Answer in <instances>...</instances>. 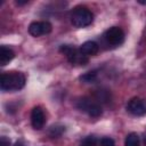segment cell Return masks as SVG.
Segmentation results:
<instances>
[{"mask_svg":"<svg viewBox=\"0 0 146 146\" xmlns=\"http://www.w3.org/2000/svg\"><path fill=\"white\" fill-rule=\"evenodd\" d=\"M76 107L82 111V112H86L89 116H92V117H98L102 115L103 111H102V107L98 103L96 102H92L90 100L89 98H81L76 102Z\"/></svg>","mask_w":146,"mask_h":146,"instance_id":"4","label":"cell"},{"mask_svg":"<svg viewBox=\"0 0 146 146\" xmlns=\"http://www.w3.org/2000/svg\"><path fill=\"white\" fill-rule=\"evenodd\" d=\"M104 36H105V40L110 44H113V46H119V44H121L124 41V32L119 26L110 27L105 32Z\"/></svg>","mask_w":146,"mask_h":146,"instance_id":"6","label":"cell"},{"mask_svg":"<svg viewBox=\"0 0 146 146\" xmlns=\"http://www.w3.org/2000/svg\"><path fill=\"white\" fill-rule=\"evenodd\" d=\"M97 78V72L96 71H91V72H87L84 73L83 75L80 76V80L86 82V83H89V82H94Z\"/></svg>","mask_w":146,"mask_h":146,"instance_id":"12","label":"cell"},{"mask_svg":"<svg viewBox=\"0 0 146 146\" xmlns=\"http://www.w3.org/2000/svg\"><path fill=\"white\" fill-rule=\"evenodd\" d=\"M127 110L129 113L136 116H141L146 114V100L139 97L131 98L127 104Z\"/></svg>","mask_w":146,"mask_h":146,"instance_id":"5","label":"cell"},{"mask_svg":"<svg viewBox=\"0 0 146 146\" xmlns=\"http://www.w3.org/2000/svg\"><path fill=\"white\" fill-rule=\"evenodd\" d=\"M144 143H145V145H146V137H145V139H144Z\"/></svg>","mask_w":146,"mask_h":146,"instance_id":"20","label":"cell"},{"mask_svg":"<svg viewBox=\"0 0 146 146\" xmlns=\"http://www.w3.org/2000/svg\"><path fill=\"white\" fill-rule=\"evenodd\" d=\"M16 3H17V5H24V3H27V0H24V1H22V0H17Z\"/></svg>","mask_w":146,"mask_h":146,"instance_id":"17","label":"cell"},{"mask_svg":"<svg viewBox=\"0 0 146 146\" xmlns=\"http://www.w3.org/2000/svg\"><path fill=\"white\" fill-rule=\"evenodd\" d=\"M0 146H10V140L7 137L2 136L0 138Z\"/></svg>","mask_w":146,"mask_h":146,"instance_id":"16","label":"cell"},{"mask_svg":"<svg viewBox=\"0 0 146 146\" xmlns=\"http://www.w3.org/2000/svg\"><path fill=\"white\" fill-rule=\"evenodd\" d=\"M64 130H65V128H64L63 125H58V124H56V125H51L50 129H49V135H50L52 138H55V137H59V136L63 133Z\"/></svg>","mask_w":146,"mask_h":146,"instance_id":"13","label":"cell"},{"mask_svg":"<svg viewBox=\"0 0 146 146\" xmlns=\"http://www.w3.org/2000/svg\"><path fill=\"white\" fill-rule=\"evenodd\" d=\"M25 75L21 72H7L1 74L0 88L2 91L19 90L25 86Z\"/></svg>","mask_w":146,"mask_h":146,"instance_id":"1","label":"cell"},{"mask_svg":"<svg viewBox=\"0 0 146 146\" xmlns=\"http://www.w3.org/2000/svg\"><path fill=\"white\" fill-rule=\"evenodd\" d=\"M80 146H97V139L95 136H88L81 141Z\"/></svg>","mask_w":146,"mask_h":146,"instance_id":"14","label":"cell"},{"mask_svg":"<svg viewBox=\"0 0 146 146\" xmlns=\"http://www.w3.org/2000/svg\"><path fill=\"white\" fill-rule=\"evenodd\" d=\"M124 146H139V137L135 132H130L124 140Z\"/></svg>","mask_w":146,"mask_h":146,"instance_id":"11","label":"cell"},{"mask_svg":"<svg viewBox=\"0 0 146 146\" xmlns=\"http://www.w3.org/2000/svg\"><path fill=\"white\" fill-rule=\"evenodd\" d=\"M138 2L141 3V5H146V1H140V0H138Z\"/></svg>","mask_w":146,"mask_h":146,"instance_id":"19","label":"cell"},{"mask_svg":"<svg viewBox=\"0 0 146 146\" xmlns=\"http://www.w3.org/2000/svg\"><path fill=\"white\" fill-rule=\"evenodd\" d=\"M44 122H46V116H44L43 110L40 106L33 107L32 112H31V123H32V127L34 129H36V130H40V129L43 128Z\"/></svg>","mask_w":146,"mask_h":146,"instance_id":"8","label":"cell"},{"mask_svg":"<svg viewBox=\"0 0 146 146\" xmlns=\"http://www.w3.org/2000/svg\"><path fill=\"white\" fill-rule=\"evenodd\" d=\"M79 49L81 50V52L83 55L89 57V56L96 55L98 52V50H99V47H98V44L95 41H86V42H83L81 44V47Z\"/></svg>","mask_w":146,"mask_h":146,"instance_id":"9","label":"cell"},{"mask_svg":"<svg viewBox=\"0 0 146 146\" xmlns=\"http://www.w3.org/2000/svg\"><path fill=\"white\" fill-rule=\"evenodd\" d=\"M14 57H15V52L10 48H8L6 46L0 47V65L1 66L7 65Z\"/></svg>","mask_w":146,"mask_h":146,"instance_id":"10","label":"cell"},{"mask_svg":"<svg viewBox=\"0 0 146 146\" xmlns=\"http://www.w3.org/2000/svg\"><path fill=\"white\" fill-rule=\"evenodd\" d=\"M94 15L86 7H78L73 10L71 15V22L75 27H86L92 23Z\"/></svg>","mask_w":146,"mask_h":146,"instance_id":"2","label":"cell"},{"mask_svg":"<svg viewBox=\"0 0 146 146\" xmlns=\"http://www.w3.org/2000/svg\"><path fill=\"white\" fill-rule=\"evenodd\" d=\"M100 146H115V143L110 137H104L100 139Z\"/></svg>","mask_w":146,"mask_h":146,"instance_id":"15","label":"cell"},{"mask_svg":"<svg viewBox=\"0 0 146 146\" xmlns=\"http://www.w3.org/2000/svg\"><path fill=\"white\" fill-rule=\"evenodd\" d=\"M59 51L63 52L66 56L67 60L73 65H86L89 62L88 57L86 55H83L80 49H76L72 46L63 44V46H60Z\"/></svg>","mask_w":146,"mask_h":146,"instance_id":"3","label":"cell"},{"mask_svg":"<svg viewBox=\"0 0 146 146\" xmlns=\"http://www.w3.org/2000/svg\"><path fill=\"white\" fill-rule=\"evenodd\" d=\"M52 30V26L49 22H33L29 26V33L33 36H40L43 34L50 33Z\"/></svg>","mask_w":146,"mask_h":146,"instance_id":"7","label":"cell"},{"mask_svg":"<svg viewBox=\"0 0 146 146\" xmlns=\"http://www.w3.org/2000/svg\"><path fill=\"white\" fill-rule=\"evenodd\" d=\"M15 146H24V144H23V143H22V141H17V143H16V145H15Z\"/></svg>","mask_w":146,"mask_h":146,"instance_id":"18","label":"cell"}]
</instances>
